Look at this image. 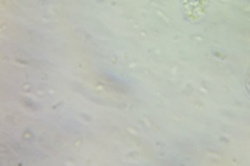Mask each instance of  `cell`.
<instances>
[{"label":"cell","mask_w":250,"mask_h":166,"mask_svg":"<svg viewBox=\"0 0 250 166\" xmlns=\"http://www.w3.org/2000/svg\"><path fill=\"white\" fill-rule=\"evenodd\" d=\"M182 6L188 18L199 19L206 14L208 7V0H182Z\"/></svg>","instance_id":"1"}]
</instances>
